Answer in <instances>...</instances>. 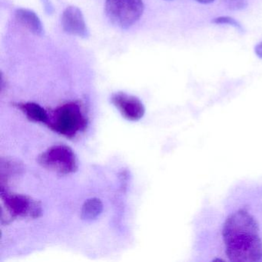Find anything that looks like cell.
<instances>
[{
  "instance_id": "1",
  "label": "cell",
  "mask_w": 262,
  "mask_h": 262,
  "mask_svg": "<svg viewBox=\"0 0 262 262\" xmlns=\"http://www.w3.org/2000/svg\"><path fill=\"white\" fill-rule=\"evenodd\" d=\"M225 254L231 261L261 262L262 239L257 221L245 208L230 214L222 227Z\"/></svg>"
},
{
  "instance_id": "2",
  "label": "cell",
  "mask_w": 262,
  "mask_h": 262,
  "mask_svg": "<svg viewBox=\"0 0 262 262\" xmlns=\"http://www.w3.org/2000/svg\"><path fill=\"white\" fill-rule=\"evenodd\" d=\"M47 124L56 133L72 138L85 129L87 119L79 104L69 102L58 107Z\"/></svg>"
},
{
  "instance_id": "3",
  "label": "cell",
  "mask_w": 262,
  "mask_h": 262,
  "mask_svg": "<svg viewBox=\"0 0 262 262\" xmlns=\"http://www.w3.org/2000/svg\"><path fill=\"white\" fill-rule=\"evenodd\" d=\"M142 0H106L105 12L112 24L121 29L134 25L143 14Z\"/></svg>"
},
{
  "instance_id": "4",
  "label": "cell",
  "mask_w": 262,
  "mask_h": 262,
  "mask_svg": "<svg viewBox=\"0 0 262 262\" xmlns=\"http://www.w3.org/2000/svg\"><path fill=\"white\" fill-rule=\"evenodd\" d=\"M38 162L43 168L59 174H72L78 169L77 156L66 145L50 147L39 156Z\"/></svg>"
},
{
  "instance_id": "5",
  "label": "cell",
  "mask_w": 262,
  "mask_h": 262,
  "mask_svg": "<svg viewBox=\"0 0 262 262\" xmlns=\"http://www.w3.org/2000/svg\"><path fill=\"white\" fill-rule=\"evenodd\" d=\"M3 208H6L7 216L10 217H38L41 214L40 205L30 198L24 194H10L1 190Z\"/></svg>"
},
{
  "instance_id": "6",
  "label": "cell",
  "mask_w": 262,
  "mask_h": 262,
  "mask_svg": "<svg viewBox=\"0 0 262 262\" xmlns=\"http://www.w3.org/2000/svg\"><path fill=\"white\" fill-rule=\"evenodd\" d=\"M111 102L127 120L137 122L145 115V105L139 98L133 95L117 92L112 95Z\"/></svg>"
},
{
  "instance_id": "7",
  "label": "cell",
  "mask_w": 262,
  "mask_h": 262,
  "mask_svg": "<svg viewBox=\"0 0 262 262\" xmlns=\"http://www.w3.org/2000/svg\"><path fill=\"white\" fill-rule=\"evenodd\" d=\"M62 29L67 34L87 39L90 31L82 11L76 7H69L64 10L61 19Z\"/></svg>"
},
{
  "instance_id": "8",
  "label": "cell",
  "mask_w": 262,
  "mask_h": 262,
  "mask_svg": "<svg viewBox=\"0 0 262 262\" xmlns=\"http://www.w3.org/2000/svg\"><path fill=\"white\" fill-rule=\"evenodd\" d=\"M16 19L27 30L36 36L43 35L44 29L39 16L30 10L27 9H18L15 12Z\"/></svg>"
},
{
  "instance_id": "9",
  "label": "cell",
  "mask_w": 262,
  "mask_h": 262,
  "mask_svg": "<svg viewBox=\"0 0 262 262\" xmlns=\"http://www.w3.org/2000/svg\"><path fill=\"white\" fill-rule=\"evenodd\" d=\"M18 108L24 112L29 120L37 123H48L49 116L45 110L39 104L27 102L18 105Z\"/></svg>"
},
{
  "instance_id": "10",
  "label": "cell",
  "mask_w": 262,
  "mask_h": 262,
  "mask_svg": "<svg viewBox=\"0 0 262 262\" xmlns=\"http://www.w3.org/2000/svg\"><path fill=\"white\" fill-rule=\"evenodd\" d=\"M103 210V205L100 199L92 198L85 201L82 205L81 217L85 221H93L97 219Z\"/></svg>"
},
{
  "instance_id": "11",
  "label": "cell",
  "mask_w": 262,
  "mask_h": 262,
  "mask_svg": "<svg viewBox=\"0 0 262 262\" xmlns=\"http://www.w3.org/2000/svg\"><path fill=\"white\" fill-rule=\"evenodd\" d=\"M211 23L216 25H228L230 27H234L237 30H242V26L237 21L230 16H219L212 19Z\"/></svg>"
},
{
  "instance_id": "12",
  "label": "cell",
  "mask_w": 262,
  "mask_h": 262,
  "mask_svg": "<svg viewBox=\"0 0 262 262\" xmlns=\"http://www.w3.org/2000/svg\"><path fill=\"white\" fill-rule=\"evenodd\" d=\"M225 6L234 11L244 10L248 4V0H224Z\"/></svg>"
},
{
  "instance_id": "13",
  "label": "cell",
  "mask_w": 262,
  "mask_h": 262,
  "mask_svg": "<svg viewBox=\"0 0 262 262\" xmlns=\"http://www.w3.org/2000/svg\"><path fill=\"white\" fill-rule=\"evenodd\" d=\"M254 52H255V54L257 55V57L262 59V42H259L258 44L256 45Z\"/></svg>"
},
{
  "instance_id": "14",
  "label": "cell",
  "mask_w": 262,
  "mask_h": 262,
  "mask_svg": "<svg viewBox=\"0 0 262 262\" xmlns=\"http://www.w3.org/2000/svg\"><path fill=\"white\" fill-rule=\"evenodd\" d=\"M195 1L201 4H210L214 2V0H195Z\"/></svg>"
}]
</instances>
